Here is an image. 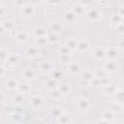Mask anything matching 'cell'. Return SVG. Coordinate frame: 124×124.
I'll list each match as a JSON object with an SVG mask.
<instances>
[{"label": "cell", "mask_w": 124, "mask_h": 124, "mask_svg": "<svg viewBox=\"0 0 124 124\" xmlns=\"http://www.w3.org/2000/svg\"><path fill=\"white\" fill-rule=\"evenodd\" d=\"M71 51H72V50H71L69 47H67L65 45H64L63 46L59 47V49H58L59 54H70V53H71Z\"/></svg>", "instance_id": "d590c367"}, {"label": "cell", "mask_w": 124, "mask_h": 124, "mask_svg": "<svg viewBox=\"0 0 124 124\" xmlns=\"http://www.w3.org/2000/svg\"><path fill=\"white\" fill-rule=\"evenodd\" d=\"M80 74H81V78H80L86 80L88 83H89V81L94 78V73L91 72V71H89V70H87V71H85V72H82V71H81Z\"/></svg>", "instance_id": "484cf974"}, {"label": "cell", "mask_w": 124, "mask_h": 124, "mask_svg": "<svg viewBox=\"0 0 124 124\" xmlns=\"http://www.w3.org/2000/svg\"><path fill=\"white\" fill-rule=\"evenodd\" d=\"M21 13L25 17H31L35 14V8L31 4H24L21 6Z\"/></svg>", "instance_id": "277c9868"}, {"label": "cell", "mask_w": 124, "mask_h": 124, "mask_svg": "<svg viewBox=\"0 0 124 124\" xmlns=\"http://www.w3.org/2000/svg\"><path fill=\"white\" fill-rule=\"evenodd\" d=\"M93 57L98 61L105 59L106 58V49L104 47H102L101 46H96L93 50Z\"/></svg>", "instance_id": "5b68a950"}, {"label": "cell", "mask_w": 124, "mask_h": 124, "mask_svg": "<svg viewBox=\"0 0 124 124\" xmlns=\"http://www.w3.org/2000/svg\"><path fill=\"white\" fill-rule=\"evenodd\" d=\"M23 77L27 80H34L36 78V77H37V73H36V71L33 68L28 67V68H25L24 69V71H23Z\"/></svg>", "instance_id": "ba28073f"}, {"label": "cell", "mask_w": 124, "mask_h": 124, "mask_svg": "<svg viewBox=\"0 0 124 124\" xmlns=\"http://www.w3.org/2000/svg\"><path fill=\"white\" fill-rule=\"evenodd\" d=\"M117 15L123 18V16H124V13H123V5H120L119 8H118V12H117Z\"/></svg>", "instance_id": "60d3db41"}, {"label": "cell", "mask_w": 124, "mask_h": 124, "mask_svg": "<svg viewBox=\"0 0 124 124\" xmlns=\"http://www.w3.org/2000/svg\"><path fill=\"white\" fill-rule=\"evenodd\" d=\"M6 87L7 89H9L10 91H16L17 90V87H18V81L16 79V78H8L6 80Z\"/></svg>", "instance_id": "4fadbf2b"}, {"label": "cell", "mask_w": 124, "mask_h": 124, "mask_svg": "<svg viewBox=\"0 0 124 124\" xmlns=\"http://www.w3.org/2000/svg\"><path fill=\"white\" fill-rule=\"evenodd\" d=\"M49 28L52 31V33H56V34H59V33H61L63 31L62 23L60 21H57V20H52L49 23Z\"/></svg>", "instance_id": "9c48e42d"}, {"label": "cell", "mask_w": 124, "mask_h": 124, "mask_svg": "<svg viewBox=\"0 0 124 124\" xmlns=\"http://www.w3.org/2000/svg\"><path fill=\"white\" fill-rule=\"evenodd\" d=\"M9 52L5 48H0V61H6L8 58Z\"/></svg>", "instance_id": "e575fe53"}, {"label": "cell", "mask_w": 124, "mask_h": 124, "mask_svg": "<svg viewBox=\"0 0 124 124\" xmlns=\"http://www.w3.org/2000/svg\"><path fill=\"white\" fill-rule=\"evenodd\" d=\"M49 95H50V97H51L52 99H54V100H60V99L63 97L62 93L59 91V89H58V88H55V89L50 90Z\"/></svg>", "instance_id": "83f0119b"}, {"label": "cell", "mask_w": 124, "mask_h": 124, "mask_svg": "<svg viewBox=\"0 0 124 124\" xmlns=\"http://www.w3.org/2000/svg\"><path fill=\"white\" fill-rule=\"evenodd\" d=\"M47 40H48V43L50 44H56L59 41V35L56 33H51L47 35Z\"/></svg>", "instance_id": "4dcf8cb0"}, {"label": "cell", "mask_w": 124, "mask_h": 124, "mask_svg": "<svg viewBox=\"0 0 124 124\" xmlns=\"http://www.w3.org/2000/svg\"><path fill=\"white\" fill-rule=\"evenodd\" d=\"M30 90H31V87H30L29 84H27V83H18V87H17L16 91H18L21 94H27V93L30 92Z\"/></svg>", "instance_id": "603a6c76"}, {"label": "cell", "mask_w": 124, "mask_h": 124, "mask_svg": "<svg viewBox=\"0 0 124 124\" xmlns=\"http://www.w3.org/2000/svg\"><path fill=\"white\" fill-rule=\"evenodd\" d=\"M59 89V91L62 93V95H68L71 92V86L68 83H62L60 85H58L57 87Z\"/></svg>", "instance_id": "d4e9b609"}, {"label": "cell", "mask_w": 124, "mask_h": 124, "mask_svg": "<svg viewBox=\"0 0 124 124\" xmlns=\"http://www.w3.org/2000/svg\"><path fill=\"white\" fill-rule=\"evenodd\" d=\"M5 31H6V30H5V28H4V27H3V25L0 23V35H2Z\"/></svg>", "instance_id": "bcb514c9"}, {"label": "cell", "mask_w": 124, "mask_h": 124, "mask_svg": "<svg viewBox=\"0 0 124 124\" xmlns=\"http://www.w3.org/2000/svg\"><path fill=\"white\" fill-rule=\"evenodd\" d=\"M89 48H90V44H89V42L87 40H79V41H78V45H77L76 50H78L80 53H83V52L88 51Z\"/></svg>", "instance_id": "8992f818"}, {"label": "cell", "mask_w": 124, "mask_h": 124, "mask_svg": "<svg viewBox=\"0 0 124 124\" xmlns=\"http://www.w3.org/2000/svg\"><path fill=\"white\" fill-rule=\"evenodd\" d=\"M18 60H19V56H18L17 53H9L6 62H7L9 65L15 66V65L18 62Z\"/></svg>", "instance_id": "ffe728a7"}, {"label": "cell", "mask_w": 124, "mask_h": 124, "mask_svg": "<svg viewBox=\"0 0 124 124\" xmlns=\"http://www.w3.org/2000/svg\"><path fill=\"white\" fill-rule=\"evenodd\" d=\"M117 68V65H116V62L114 60H109L108 61L107 63H105L104 65V70L106 72H114Z\"/></svg>", "instance_id": "44dd1931"}, {"label": "cell", "mask_w": 124, "mask_h": 124, "mask_svg": "<svg viewBox=\"0 0 124 124\" xmlns=\"http://www.w3.org/2000/svg\"><path fill=\"white\" fill-rule=\"evenodd\" d=\"M30 106L35 108V109H39L44 106V98L40 95H34L32 96L31 100H30Z\"/></svg>", "instance_id": "3957f363"}, {"label": "cell", "mask_w": 124, "mask_h": 124, "mask_svg": "<svg viewBox=\"0 0 124 124\" xmlns=\"http://www.w3.org/2000/svg\"><path fill=\"white\" fill-rule=\"evenodd\" d=\"M23 96H22V94L21 93H17V94H16L15 96H14V98H13V102H14V104L15 105H16V106H21L22 104H23Z\"/></svg>", "instance_id": "f1b7e54d"}, {"label": "cell", "mask_w": 124, "mask_h": 124, "mask_svg": "<svg viewBox=\"0 0 124 124\" xmlns=\"http://www.w3.org/2000/svg\"><path fill=\"white\" fill-rule=\"evenodd\" d=\"M35 43H36V46H46V45L48 43L47 36H46V37L35 38Z\"/></svg>", "instance_id": "f546056e"}, {"label": "cell", "mask_w": 124, "mask_h": 124, "mask_svg": "<svg viewBox=\"0 0 124 124\" xmlns=\"http://www.w3.org/2000/svg\"><path fill=\"white\" fill-rule=\"evenodd\" d=\"M85 16L89 21H98L102 17V13L95 8H90L85 12Z\"/></svg>", "instance_id": "6da1fadb"}, {"label": "cell", "mask_w": 124, "mask_h": 124, "mask_svg": "<svg viewBox=\"0 0 124 124\" xmlns=\"http://www.w3.org/2000/svg\"><path fill=\"white\" fill-rule=\"evenodd\" d=\"M26 53L31 58H37L40 55V48L38 46H31L27 47Z\"/></svg>", "instance_id": "7c38bea8"}, {"label": "cell", "mask_w": 124, "mask_h": 124, "mask_svg": "<svg viewBox=\"0 0 124 124\" xmlns=\"http://www.w3.org/2000/svg\"><path fill=\"white\" fill-rule=\"evenodd\" d=\"M113 93H114V98L116 100V103L122 104L123 103V91H122V89L121 88H119L118 90L115 89Z\"/></svg>", "instance_id": "4316f807"}, {"label": "cell", "mask_w": 124, "mask_h": 124, "mask_svg": "<svg viewBox=\"0 0 124 124\" xmlns=\"http://www.w3.org/2000/svg\"><path fill=\"white\" fill-rule=\"evenodd\" d=\"M68 71H69V73L71 74V75H73V76H78V75H79L80 73H81V67H80V65L78 64V63H77V62H70L69 64H68Z\"/></svg>", "instance_id": "52a82bcc"}, {"label": "cell", "mask_w": 124, "mask_h": 124, "mask_svg": "<svg viewBox=\"0 0 124 124\" xmlns=\"http://www.w3.org/2000/svg\"><path fill=\"white\" fill-rule=\"evenodd\" d=\"M100 4H101V5H107V4H108V1H107V0H101V1H100Z\"/></svg>", "instance_id": "c3c4849f"}, {"label": "cell", "mask_w": 124, "mask_h": 124, "mask_svg": "<svg viewBox=\"0 0 124 124\" xmlns=\"http://www.w3.org/2000/svg\"><path fill=\"white\" fill-rule=\"evenodd\" d=\"M94 2V0H81V5H83L84 7H86V6H90L92 3Z\"/></svg>", "instance_id": "ab89813d"}, {"label": "cell", "mask_w": 124, "mask_h": 124, "mask_svg": "<svg viewBox=\"0 0 124 124\" xmlns=\"http://www.w3.org/2000/svg\"><path fill=\"white\" fill-rule=\"evenodd\" d=\"M71 121V118L69 116H66V115H63L61 114L59 117H58V122H62V123H69Z\"/></svg>", "instance_id": "74e56055"}, {"label": "cell", "mask_w": 124, "mask_h": 124, "mask_svg": "<svg viewBox=\"0 0 124 124\" xmlns=\"http://www.w3.org/2000/svg\"><path fill=\"white\" fill-rule=\"evenodd\" d=\"M47 3L50 4V5H57L60 3V0H47Z\"/></svg>", "instance_id": "ee69618b"}, {"label": "cell", "mask_w": 124, "mask_h": 124, "mask_svg": "<svg viewBox=\"0 0 124 124\" xmlns=\"http://www.w3.org/2000/svg\"><path fill=\"white\" fill-rule=\"evenodd\" d=\"M77 108H78V110L85 112L90 108V102L87 98L85 97H80L78 99L77 101Z\"/></svg>", "instance_id": "7a4b0ae2"}, {"label": "cell", "mask_w": 124, "mask_h": 124, "mask_svg": "<svg viewBox=\"0 0 124 124\" xmlns=\"http://www.w3.org/2000/svg\"><path fill=\"white\" fill-rule=\"evenodd\" d=\"M4 99H5V95H4V93L0 90V102H2Z\"/></svg>", "instance_id": "7dc6e473"}, {"label": "cell", "mask_w": 124, "mask_h": 124, "mask_svg": "<svg viewBox=\"0 0 124 124\" xmlns=\"http://www.w3.org/2000/svg\"><path fill=\"white\" fill-rule=\"evenodd\" d=\"M15 38H16V42L23 44V43H26V42L29 40V35H28V33L25 32V31H19V32H17V33L16 34V37H15Z\"/></svg>", "instance_id": "9a60e30c"}, {"label": "cell", "mask_w": 124, "mask_h": 124, "mask_svg": "<svg viewBox=\"0 0 124 124\" xmlns=\"http://www.w3.org/2000/svg\"><path fill=\"white\" fill-rule=\"evenodd\" d=\"M33 35L35 38H39V37H46L48 35L46 29L43 26H36L33 30Z\"/></svg>", "instance_id": "8fae6325"}, {"label": "cell", "mask_w": 124, "mask_h": 124, "mask_svg": "<svg viewBox=\"0 0 124 124\" xmlns=\"http://www.w3.org/2000/svg\"><path fill=\"white\" fill-rule=\"evenodd\" d=\"M51 115L52 116H56V117H59L61 114H63V110L61 109V108L59 107H54L51 108Z\"/></svg>", "instance_id": "1f68e13d"}, {"label": "cell", "mask_w": 124, "mask_h": 124, "mask_svg": "<svg viewBox=\"0 0 124 124\" xmlns=\"http://www.w3.org/2000/svg\"><path fill=\"white\" fill-rule=\"evenodd\" d=\"M72 11L75 13V15L77 16H81L83 15H85V7L81 4H76L73 6Z\"/></svg>", "instance_id": "2e32d148"}, {"label": "cell", "mask_w": 124, "mask_h": 124, "mask_svg": "<svg viewBox=\"0 0 124 124\" xmlns=\"http://www.w3.org/2000/svg\"><path fill=\"white\" fill-rule=\"evenodd\" d=\"M122 17H120L118 15H115L112 18H111V23H120L121 24V22H122Z\"/></svg>", "instance_id": "f35d334b"}, {"label": "cell", "mask_w": 124, "mask_h": 124, "mask_svg": "<svg viewBox=\"0 0 124 124\" xmlns=\"http://www.w3.org/2000/svg\"><path fill=\"white\" fill-rule=\"evenodd\" d=\"M1 24L3 25V27L5 28L6 31H12L14 28H15V23L13 20L11 19H6V20H3L1 22Z\"/></svg>", "instance_id": "cb8c5ba5"}, {"label": "cell", "mask_w": 124, "mask_h": 124, "mask_svg": "<svg viewBox=\"0 0 124 124\" xmlns=\"http://www.w3.org/2000/svg\"><path fill=\"white\" fill-rule=\"evenodd\" d=\"M78 16L75 15V13L72 11V10H68L65 12L64 14V19L66 22H69V23H74L76 22Z\"/></svg>", "instance_id": "5bb4252c"}, {"label": "cell", "mask_w": 124, "mask_h": 124, "mask_svg": "<svg viewBox=\"0 0 124 124\" xmlns=\"http://www.w3.org/2000/svg\"><path fill=\"white\" fill-rule=\"evenodd\" d=\"M5 73H6V70H5V67H4V66H2V65H0V78H2V77H4V75H5Z\"/></svg>", "instance_id": "7bdbcfd3"}, {"label": "cell", "mask_w": 124, "mask_h": 124, "mask_svg": "<svg viewBox=\"0 0 124 124\" xmlns=\"http://www.w3.org/2000/svg\"><path fill=\"white\" fill-rule=\"evenodd\" d=\"M117 55H118V51H117V49L115 47L109 46L106 50V57H108L109 60H115Z\"/></svg>", "instance_id": "ac0fdd59"}, {"label": "cell", "mask_w": 124, "mask_h": 124, "mask_svg": "<svg viewBox=\"0 0 124 124\" xmlns=\"http://www.w3.org/2000/svg\"><path fill=\"white\" fill-rule=\"evenodd\" d=\"M4 15H5V9H4V7L0 6V17L3 16Z\"/></svg>", "instance_id": "f6af8a7d"}, {"label": "cell", "mask_w": 124, "mask_h": 124, "mask_svg": "<svg viewBox=\"0 0 124 124\" xmlns=\"http://www.w3.org/2000/svg\"><path fill=\"white\" fill-rule=\"evenodd\" d=\"M108 84H110V80H109V78L108 77H105V78H100V85H102V86L105 87V86H107Z\"/></svg>", "instance_id": "8d00e7d4"}, {"label": "cell", "mask_w": 124, "mask_h": 124, "mask_svg": "<svg viewBox=\"0 0 124 124\" xmlns=\"http://www.w3.org/2000/svg\"><path fill=\"white\" fill-rule=\"evenodd\" d=\"M114 118V113L112 112V110H106L102 113V118L100 120H98V122H105V123H109L112 121V119Z\"/></svg>", "instance_id": "30bf717a"}, {"label": "cell", "mask_w": 124, "mask_h": 124, "mask_svg": "<svg viewBox=\"0 0 124 124\" xmlns=\"http://www.w3.org/2000/svg\"><path fill=\"white\" fill-rule=\"evenodd\" d=\"M94 77H96L98 78H102L108 77V72H106L104 69L103 70H98L97 72L94 73Z\"/></svg>", "instance_id": "836d02e7"}, {"label": "cell", "mask_w": 124, "mask_h": 124, "mask_svg": "<svg viewBox=\"0 0 124 124\" xmlns=\"http://www.w3.org/2000/svg\"><path fill=\"white\" fill-rule=\"evenodd\" d=\"M61 75H62V73H61L60 71H54V72H53V78H54L55 79L60 78H61Z\"/></svg>", "instance_id": "b9f144b4"}, {"label": "cell", "mask_w": 124, "mask_h": 124, "mask_svg": "<svg viewBox=\"0 0 124 124\" xmlns=\"http://www.w3.org/2000/svg\"><path fill=\"white\" fill-rule=\"evenodd\" d=\"M60 61H61V63L68 65L71 62V56H70V54H60Z\"/></svg>", "instance_id": "d6a6232c"}, {"label": "cell", "mask_w": 124, "mask_h": 124, "mask_svg": "<svg viewBox=\"0 0 124 124\" xmlns=\"http://www.w3.org/2000/svg\"><path fill=\"white\" fill-rule=\"evenodd\" d=\"M58 85H59V82H58V80L55 79L54 78H48V79L45 82V86H46V88L47 90H49V91L52 90V89L57 88Z\"/></svg>", "instance_id": "e0dca14e"}, {"label": "cell", "mask_w": 124, "mask_h": 124, "mask_svg": "<svg viewBox=\"0 0 124 124\" xmlns=\"http://www.w3.org/2000/svg\"><path fill=\"white\" fill-rule=\"evenodd\" d=\"M77 45H78V40L75 39V38H69V39L65 42V46H66L67 47H69L71 50H76Z\"/></svg>", "instance_id": "7402d4cb"}, {"label": "cell", "mask_w": 124, "mask_h": 124, "mask_svg": "<svg viewBox=\"0 0 124 124\" xmlns=\"http://www.w3.org/2000/svg\"><path fill=\"white\" fill-rule=\"evenodd\" d=\"M40 71L43 73H48L52 70V64L49 61H42L39 65Z\"/></svg>", "instance_id": "d6986e66"}]
</instances>
